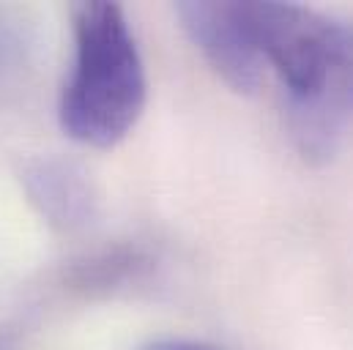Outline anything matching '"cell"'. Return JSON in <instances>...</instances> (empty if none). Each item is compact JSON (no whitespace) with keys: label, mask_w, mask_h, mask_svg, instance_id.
<instances>
[{"label":"cell","mask_w":353,"mask_h":350,"mask_svg":"<svg viewBox=\"0 0 353 350\" xmlns=\"http://www.w3.org/2000/svg\"><path fill=\"white\" fill-rule=\"evenodd\" d=\"M288 129L307 159H329L353 132V19L343 22L334 61L318 93L288 110Z\"/></svg>","instance_id":"3"},{"label":"cell","mask_w":353,"mask_h":350,"mask_svg":"<svg viewBox=\"0 0 353 350\" xmlns=\"http://www.w3.org/2000/svg\"><path fill=\"white\" fill-rule=\"evenodd\" d=\"M28 189L33 203L55 225H74L88 211V189L83 175L61 162H39L28 173Z\"/></svg>","instance_id":"4"},{"label":"cell","mask_w":353,"mask_h":350,"mask_svg":"<svg viewBox=\"0 0 353 350\" xmlns=\"http://www.w3.org/2000/svg\"><path fill=\"white\" fill-rule=\"evenodd\" d=\"M72 22L74 66L61 96V126L83 145L112 148L143 115L145 66L118 3H77Z\"/></svg>","instance_id":"1"},{"label":"cell","mask_w":353,"mask_h":350,"mask_svg":"<svg viewBox=\"0 0 353 350\" xmlns=\"http://www.w3.org/2000/svg\"><path fill=\"white\" fill-rule=\"evenodd\" d=\"M176 14L194 47L233 90L252 93L261 88L265 66L255 47L247 3H181Z\"/></svg>","instance_id":"2"},{"label":"cell","mask_w":353,"mask_h":350,"mask_svg":"<svg viewBox=\"0 0 353 350\" xmlns=\"http://www.w3.org/2000/svg\"><path fill=\"white\" fill-rule=\"evenodd\" d=\"M145 350H214L205 348V345H197V342H183V340H168V342H157Z\"/></svg>","instance_id":"5"}]
</instances>
